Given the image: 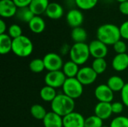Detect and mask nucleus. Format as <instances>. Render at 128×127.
Returning a JSON list of instances; mask_svg holds the SVG:
<instances>
[{
	"instance_id": "1a4fd4ad",
	"label": "nucleus",
	"mask_w": 128,
	"mask_h": 127,
	"mask_svg": "<svg viewBox=\"0 0 128 127\" xmlns=\"http://www.w3.org/2000/svg\"><path fill=\"white\" fill-rule=\"evenodd\" d=\"M90 55L95 58H104L108 53L107 45L99 40H94L89 44Z\"/></svg>"
},
{
	"instance_id": "cd10ccee",
	"label": "nucleus",
	"mask_w": 128,
	"mask_h": 127,
	"mask_svg": "<svg viewBox=\"0 0 128 127\" xmlns=\"http://www.w3.org/2000/svg\"><path fill=\"white\" fill-rule=\"evenodd\" d=\"M29 69L34 73H40L45 70L44 60L41 58H34L29 63Z\"/></svg>"
},
{
	"instance_id": "bb28decb",
	"label": "nucleus",
	"mask_w": 128,
	"mask_h": 127,
	"mask_svg": "<svg viewBox=\"0 0 128 127\" xmlns=\"http://www.w3.org/2000/svg\"><path fill=\"white\" fill-rule=\"evenodd\" d=\"M92 67L98 75L102 74L106 70L107 63L104 58H95L92 62Z\"/></svg>"
},
{
	"instance_id": "7ed1b4c3",
	"label": "nucleus",
	"mask_w": 128,
	"mask_h": 127,
	"mask_svg": "<svg viewBox=\"0 0 128 127\" xmlns=\"http://www.w3.org/2000/svg\"><path fill=\"white\" fill-rule=\"evenodd\" d=\"M33 43L26 36L22 35L13 40L12 52L18 57L26 58L33 52Z\"/></svg>"
},
{
	"instance_id": "a19ab883",
	"label": "nucleus",
	"mask_w": 128,
	"mask_h": 127,
	"mask_svg": "<svg viewBox=\"0 0 128 127\" xmlns=\"http://www.w3.org/2000/svg\"><path fill=\"white\" fill-rule=\"evenodd\" d=\"M117 1H118L119 3H122V2H124V1H128V0H116Z\"/></svg>"
},
{
	"instance_id": "39448f33",
	"label": "nucleus",
	"mask_w": 128,
	"mask_h": 127,
	"mask_svg": "<svg viewBox=\"0 0 128 127\" xmlns=\"http://www.w3.org/2000/svg\"><path fill=\"white\" fill-rule=\"evenodd\" d=\"M63 94L73 100L80 97L83 93V85L76 78H67L62 86Z\"/></svg>"
},
{
	"instance_id": "e433bc0d",
	"label": "nucleus",
	"mask_w": 128,
	"mask_h": 127,
	"mask_svg": "<svg viewBox=\"0 0 128 127\" xmlns=\"http://www.w3.org/2000/svg\"><path fill=\"white\" fill-rule=\"evenodd\" d=\"M32 0H13L14 4L18 8L29 7Z\"/></svg>"
},
{
	"instance_id": "c9c22d12",
	"label": "nucleus",
	"mask_w": 128,
	"mask_h": 127,
	"mask_svg": "<svg viewBox=\"0 0 128 127\" xmlns=\"http://www.w3.org/2000/svg\"><path fill=\"white\" fill-rule=\"evenodd\" d=\"M121 95L123 104L128 107V82L125 84L124 88L121 91Z\"/></svg>"
},
{
	"instance_id": "6ab92c4d",
	"label": "nucleus",
	"mask_w": 128,
	"mask_h": 127,
	"mask_svg": "<svg viewBox=\"0 0 128 127\" xmlns=\"http://www.w3.org/2000/svg\"><path fill=\"white\" fill-rule=\"evenodd\" d=\"M28 28L33 33L40 34L44 31L46 28V23L41 16H34L28 22Z\"/></svg>"
},
{
	"instance_id": "ddd939ff",
	"label": "nucleus",
	"mask_w": 128,
	"mask_h": 127,
	"mask_svg": "<svg viewBox=\"0 0 128 127\" xmlns=\"http://www.w3.org/2000/svg\"><path fill=\"white\" fill-rule=\"evenodd\" d=\"M66 20L68 24L73 28L80 27L84 21V16L80 10L71 9L66 15Z\"/></svg>"
},
{
	"instance_id": "c85d7f7f",
	"label": "nucleus",
	"mask_w": 128,
	"mask_h": 127,
	"mask_svg": "<svg viewBox=\"0 0 128 127\" xmlns=\"http://www.w3.org/2000/svg\"><path fill=\"white\" fill-rule=\"evenodd\" d=\"M74 1L78 8L88 10L94 8L97 5L98 0H74Z\"/></svg>"
},
{
	"instance_id": "20e7f679",
	"label": "nucleus",
	"mask_w": 128,
	"mask_h": 127,
	"mask_svg": "<svg viewBox=\"0 0 128 127\" xmlns=\"http://www.w3.org/2000/svg\"><path fill=\"white\" fill-rule=\"evenodd\" d=\"M70 61L76 64L82 65L88 60L90 56V51L88 45L86 43H75L70 46L69 52Z\"/></svg>"
},
{
	"instance_id": "9b49d317",
	"label": "nucleus",
	"mask_w": 128,
	"mask_h": 127,
	"mask_svg": "<svg viewBox=\"0 0 128 127\" xmlns=\"http://www.w3.org/2000/svg\"><path fill=\"white\" fill-rule=\"evenodd\" d=\"M85 121L80 113L73 112L63 118V127H85Z\"/></svg>"
},
{
	"instance_id": "72a5a7b5",
	"label": "nucleus",
	"mask_w": 128,
	"mask_h": 127,
	"mask_svg": "<svg viewBox=\"0 0 128 127\" xmlns=\"http://www.w3.org/2000/svg\"><path fill=\"white\" fill-rule=\"evenodd\" d=\"M121 37L125 40H128V20L124 22L119 27Z\"/></svg>"
},
{
	"instance_id": "4c0bfd02",
	"label": "nucleus",
	"mask_w": 128,
	"mask_h": 127,
	"mask_svg": "<svg viewBox=\"0 0 128 127\" xmlns=\"http://www.w3.org/2000/svg\"><path fill=\"white\" fill-rule=\"evenodd\" d=\"M119 11L123 14V15H128V1H124L122 3H120L119 7H118Z\"/></svg>"
},
{
	"instance_id": "393cba45",
	"label": "nucleus",
	"mask_w": 128,
	"mask_h": 127,
	"mask_svg": "<svg viewBox=\"0 0 128 127\" xmlns=\"http://www.w3.org/2000/svg\"><path fill=\"white\" fill-rule=\"evenodd\" d=\"M56 96H57V94H56V89L47 85L43 87L40 91V97L45 102L52 103Z\"/></svg>"
},
{
	"instance_id": "2eb2a0df",
	"label": "nucleus",
	"mask_w": 128,
	"mask_h": 127,
	"mask_svg": "<svg viewBox=\"0 0 128 127\" xmlns=\"http://www.w3.org/2000/svg\"><path fill=\"white\" fill-rule=\"evenodd\" d=\"M44 127H63V118L53 112H47L43 120Z\"/></svg>"
},
{
	"instance_id": "aec40b11",
	"label": "nucleus",
	"mask_w": 128,
	"mask_h": 127,
	"mask_svg": "<svg viewBox=\"0 0 128 127\" xmlns=\"http://www.w3.org/2000/svg\"><path fill=\"white\" fill-rule=\"evenodd\" d=\"M126 83H124V81L123 79L118 76H112L109 78L106 85L109 86V88L115 93V92H119L122 91L124 88Z\"/></svg>"
},
{
	"instance_id": "f03ea898",
	"label": "nucleus",
	"mask_w": 128,
	"mask_h": 127,
	"mask_svg": "<svg viewBox=\"0 0 128 127\" xmlns=\"http://www.w3.org/2000/svg\"><path fill=\"white\" fill-rule=\"evenodd\" d=\"M74 108V100L71 99L64 94H57L56 98L51 103L52 112L56 113L62 118L73 112Z\"/></svg>"
},
{
	"instance_id": "f3484780",
	"label": "nucleus",
	"mask_w": 128,
	"mask_h": 127,
	"mask_svg": "<svg viewBox=\"0 0 128 127\" xmlns=\"http://www.w3.org/2000/svg\"><path fill=\"white\" fill-rule=\"evenodd\" d=\"M45 13L50 19H58L64 15V8L57 2H50Z\"/></svg>"
},
{
	"instance_id": "7c9ffc66",
	"label": "nucleus",
	"mask_w": 128,
	"mask_h": 127,
	"mask_svg": "<svg viewBox=\"0 0 128 127\" xmlns=\"http://www.w3.org/2000/svg\"><path fill=\"white\" fill-rule=\"evenodd\" d=\"M8 35L14 40L22 35V31L20 25L17 24H12L9 26L8 29Z\"/></svg>"
},
{
	"instance_id": "6e6552de",
	"label": "nucleus",
	"mask_w": 128,
	"mask_h": 127,
	"mask_svg": "<svg viewBox=\"0 0 128 127\" xmlns=\"http://www.w3.org/2000/svg\"><path fill=\"white\" fill-rule=\"evenodd\" d=\"M98 77L97 73L90 67H83L80 69L76 79L80 82V83L84 85H89L93 84Z\"/></svg>"
},
{
	"instance_id": "79ce46f5",
	"label": "nucleus",
	"mask_w": 128,
	"mask_h": 127,
	"mask_svg": "<svg viewBox=\"0 0 128 127\" xmlns=\"http://www.w3.org/2000/svg\"><path fill=\"white\" fill-rule=\"evenodd\" d=\"M106 1H112V0H106Z\"/></svg>"
},
{
	"instance_id": "4be33fe9",
	"label": "nucleus",
	"mask_w": 128,
	"mask_h": 127,
	"mask_svg": "<svg viewBox=\"0 0 128 127\" xmlns=\"http://www.w3.org/2000/svg\"><path fill=\"white\" fill-rule=\"evenodd\" d=\"M13 39L8 34H0V53L2 55H6L12 51Z\"/></svg>"
},
{
	"instance_id": "a878e982",
	"label": "nucleus",
	"mask_w": 128,
	"mask_h": 127,
	"mask_svg": "<svg viewBox=\"0 0 128 127\" xmlns=\"http://www.w3.org/2000/svg\"><path fill=\"white\" fill-rule=\"evenodd\" d=\"M31 115L33 118H34L37 120H44L45 116L46 115L47 112L44 106L39 104L33 105L30 109Z\"/></svg>"
},
{
	"instance_id": "ea45409f",
	"label": "nucleus",
	"mask_w": 128,
	"mask_h": 127,
	"mask_svg": "<svg viewBox=\"0 0 128 127\" xmlns=\"http://www.w3.org/2000/svg\"><path fill=\"white\" fill-rule=\"evenodd\" d=\"M70 47L68 45V44H64V45H63L62 46V48H61V52L63 54V55H64L65 53H67V52H70Z\"/></svg>"
},
{
	"instance_id": "a211bd4d",
	"label": "nucleus",
	"mask_w": 128,
	"mask_h": 127,
	"mask_svg": "<svg viewBox=\"0 0 128 127\" xmlns=\"http://www.w3.org/2000/svg\"><path fill=\"white\" fill-rule=\"evenodd\" d=\"M50 3L49 0H32L29 8L35 16H40L45 13Z\"/></svg>"
},
{
	"instance_id": "58836bf2",
	"label": "nucleus",
	"mask_w": 128,
	"mask_h": 127,
	"mask_svg": "<svg viewBox=\"0 0 128 127\" xmlns=\"http://www.w3.org/2000/svg\"><path fill=\"white\" fill-rule=\"evenodd\" d=\"M6 30H7L6 22L2 19H0V34H5Z\"/></svg>"
},
{
	"instance_id": "c756f323",
	"label": "nucleus",
	"mask_w": 128,
	"mask_h": 127,
	"mask_svg": "<svg viewBox=\"0 0 128 127\" xmlns=\"http://www.w3.org/2000/svg\"><path fill=\"white\" fill-rule=\"evenodd\" d=\"M103 120L98 116L92 115L87 118L85 121V127H102Z\"/></svg>"
},
{
	"instance_id": "37998d69",
	"label": "nucleus",
	"mask_w": 128,
	"mask_h": 127,
	"mask_svg": "<svg viewBox=\"0 0 128 127\" xmlns=\"http://www.w3.org/2000/svg\"><path fill=\"white\" fill-rule=\"evenodd\" d=\"M102 127H106V126H103Z\"/></svg>"
},
{
	"instance_id": "2f4dec72",
	"label": "nucleus",
	"mask_w": 128,
	"mask_h": 127,
	"mask_svg": "<svg viewBox=\"0 0 128 127\" xmlns=\"http://www.w3.org/2000/svg\"><path fill=\"white\" fill-rule=\"evenodd\" d=\"M110 127H128V118L125 116L115 118L111 121Z\"/></svg>"
},
{
	"instance_id": "4468645a",
	"label": "nucleus",
	"mask_w": 128,
	"mask_h": 127,
	"mask_svg": "<svg viewBox=\"0 0 128 127\" xmlns=\"http://www.w3.org/2000/svg\"><path fill=\"white\" fill-rule=\"evenodd\" d=\"M112 114V103H110L99 102L94 107V115L103 121L110 118Z\"/></svg>"
},
{
	"instance_id": "9d476101",
	"label": "nucleus",
	"mask_w": 128,
	"mask_h": 127,
	"mask_svg": "<svg viewBox=\"0 0 128 127\" xmlns=\"http://www.w3.org/2000/svg\"><path fill=\"white\" fill-rule=\"evenodd\" d=\"M94 96L99 102L111 103L114 98V92L106 84H102L95 88Z\"/></svg>"
},
{
	"instance_id": "412c9836",
	"label": "nucleus",
	"mask_w": 128,
	"mask_h": 127,
	"mask_svg": "<svg viewBox=\"0 0 128 127\" xmlns=\"http://www.w3.org/2000/svg\"><path fill=\"white\" fill-rule=\"evenodd\" d=\"M79 70V65L72 61H68L64 63L62 67V71L67 78H76Z\"/></svg>"
},
{
	"instance_id": "dca6fc26",
	"label": "nucleus",
	"mask_w": 128,
	"mask_h": 127,
	"mask_svg": "<svg viewBox=\"0 0 128 127\" xmlns=\"http://www.w3.org/2000/svg\"><path fill=\"white\" fill-rule=\"evenodd\" d=\"M112 68L118 71L122 72L128 68V55L127 53L117 54L112 61Z\"/></svg>"
},
{
	"instance_id": "423d86ee",
	"label": "nucleus",
	"mask_w": 128,
	"mask_h": 127,
	"mask_svg": "<svg viewBox=\"0 0 128 127\" xmlns=\"http://www.w3.org/2000/svg\"><path fill=\"white\" fill-rule=\"evenodd\" d=\"M67 79L66 76L62 70L48 72L44 77V82L46 85L53 88L62 87Z\"/></svg>"
},
{
	"instance_id": "f704fd0d",
	"label": "nucleus",
	"mask_w": 128,
	"mask_h": 127,
	"mask_svg": "<svg viewBox=\"0 0 128 127\" xmlns=\"http://www.w3.org/2000/svg\"><path fill=\"white\" fill-rule=\"evenodd\" d=\"M124 104L120 102H115L112 103V110L114 114H121L124 110Z\"/></svg>"
},
{
	"instance_id": "5701e85b",
	"label": "nucleus",
	"mask_w": 128,
	"mask_h": 127,
	"mask_svg": "<svg viewBox=\"0 0 128 127\" xmlns=\"http://www.w3.org/2000/svg\"><path fill=\"white\" fill-rule=\"evenodd\" d=\"M35 15L31 10L29 7H26L18 8L15 16L20 21H21L22 22H26L28 24V22L32 19V18Z\"/></svg>"
},
{
	"instance_id": "c03bdc74",
	"label": "nucleus",
	"mask_w": 128,
	"mask_h": 127,
	"mask_svg": "<svg viewBox=\"0 0 128 127\" xmlns=\"http://www.w3.org/2000/svg\"><path fill=\"white\" fill-rule=\"evenodd\" d=\"M68 1H74V0H68Z\"/></svg>"
},
{
	"instance_id": "473e14b6",
	"label": "nucleus",
	"mask_w": 128,
	"mask_h": 127,
	"mask_svg": "<svg viewBox=\"0 0 128 127\" xmlns=\"http://www.w3.org/2000/svg\"><path fill=\"white\" fill-rule=\"evenodd\" d=\"M113 49L117 54H123V53H126L128 46L124 41L119 40L113 45Z\"/></svg>"
},
{
	"instance_id": "f8f14e48",
	"label": "nucleus",
	"mask_w": 128,
	"mask_h": 127,
	"mask_svg": "<svg viewBox=\"0 0 128 127\" xmlns=\"http://www.w3.org/2000/svg\"><path fill=\"white\" fill-rule=\"evenodd\" d=\"M18 7L13 0H0V16L2 18H10L16 16Z\"/></svg>"
},
{
	"instance_id": "f257e3e1",
	"label": "nucleus",
	"mask_w": 128,
	"mask_h": 127,
	"mask_svg": "<svg viewBox=\"0 0 128 127\" xmlns=\"http://www.w3.org/2000/svg\"><path fill=\"white\" fill-rule=\"evenodd\" d=\"M119 27L111 23L104 24L97 30V38L107 46L114 45L121 40Z\"/></svg>"
},
{
	"instance_id": "0eeeda50",
	"label": "nucleus",
	"mask_w": 128,
	"mask_h": 127,
	"mask_svg": "<svg viewBox=\"0 0 128 127\" xmlns=\"http://www.w3.org/2000/svg\"><path fill=\"white\" fill-rule=\"evenodd\" d=\"M43 60L45 65V69L48 70V72L61 70L64 65L62 57L58 54L54 52L46 54Z\"/></svg>"
},
{
	"instance_id": "b1692460",
	"label": "nucleus",
	"mask_w": 128,
	"mask_h": 127,
	"mask_svg": "<svg viewBox=\"0 0 128 127\" xmlns=\"http://www.w3.org/2000/svg\"><path fill=\"white\" fill-rule=\"evenodd\" d=\"M70 35L75 43H85L88 37L86 31L81 26L73 28Z\"/></svg>"
}]
</instances>
